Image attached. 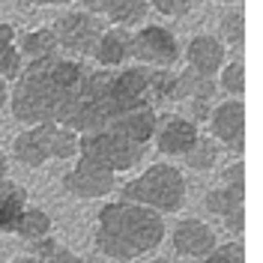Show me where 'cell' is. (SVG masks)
I'll use <instances>...</instances> for the list:
<instances>
[{
	"instance_id": "23",
	"label": "cell",
	"mask_w": 263,
	"mask_h": 263,
	"mask_svg": "<svg viewBox=\"0 0 263 263\" xmlns=\"http://www.w3.org/2000/svg\"><path fill=\"white\" fill-rule=\"evenodd\" d=\"M221 30H224V39H228L233 48H242V39H246V18L239 9H233L230 15L221 18Z\"/></svg>"
},
{
	"instance_id": "28",
	"label": "cell",
	"mask_w": 263,
	"mask_h": 263,
	"mask_svg": "<svg viewBox=\"0 0 263 263\" xmlns=\"http://www.w3.org/2000/svg\"><path fill=\"white\" fill-rule=\"evenodd\" d=\"M12 39H15V30H12L9 24H3V21H0V54H3V48H9V45H12Z\"/></svg>"
},
{
	"instance_id": "31",
	"label": "cell",
	"mask_w": 263,
	"mask_h": 263,
	"mask_svg": "<svg viewBox=\"0 0 263 263\" xmlns=\"http://www.w3.org/2000/svg\"><path fill=\"white\" fill-rule=\"evenodd\" d=\"M6 167H9V164H6V153L0 149V180H6Z\"/></svg>"
},
{
	"instance_id": "14",
	"label": "cell",
	"mask_w": 263,
	"mask_h": 263,
	"mask_svg": "<svg viewBox=\"0 0 263 263\" xmlns=\"http://www.w3.org/2000/svg\"><path fill=\"white\" fill-rule=\"evenodd\" d=\"M156 123H159V111L156 108H135V111L114 117L105 129L114 132V135H123L129 141H138V144H149L153 132H156Z\"/></svg>"
},
{
	"instance_id": "16",
	"label": "cell",
	"mask_w": 263,
	"mask_h": 263,
	"mask_svg": "<svg viewBox=\"0 0 263 263\" xmlns=\"http://www.w3.org/2000/svg\"><path fill=\"white\" fill-rule=\"evenodd\" d=\"M93 57L102 69H117L132 57V33L126 27H111V30H102Z\"/></svg>"
},
{
	"instance_id": "18",
	"label": "cell",
	"mask_w": 263,
	"mask_h": 263,
	"mask_svg": "<svg viewBox=\"0 0 263 263\" xmlns=\"http://www.w3.org/2000/svg\"><path fill=\"white\" fill-rule=\"evenodd\" d=\"M147 0H102V15H108L120 27H129L147 18Z\"/></svg>"
},
{
	"instance_id": "11",
	"label": "cell",
	"mask_w": 263,
	"mask_h": 263,
	"mask_svg": "<svg viewBox=\"0 0 263 263\" xmlns=\"http://www.w3.org/2000/svg\"><path fill=\"white\" fill-rule=\"evenodd\" d=\"M197 123L195 120H189V117H180V114H164L159 117V123H156V132H153V138H156V147L159 153L164 156H185L189 147L197 141Z\"/></svg>"
},
{
	"instance_id": "1",
	"label": "cell",
	"mask_w": 263,
	"mask_h": 263,
	"mask_svg": "<svg viewBox=\"0 0 263 263\" xmlns=\"http://www.w3.org/2000/svg\"><path fill=\"white\" fill-rule=\"evenodd\" d=\"M84 75H87V66L69 57L54 54V57L30 60L27 66H21L15 90L9 93L12 117L24 126H36V123L66 126Z\"/></svg>"
},
{
	"instance_id": "2",
	"label": "cell",
	"mask_w": 263,
	"mask_h": 263,
	"mask_svg": "<svg viewBox=\"0 0 263 263\" xmlns=\"http://www.w3.org/2000/svg\"><path fill=\"white\" fill-rule=\"evenodd\" d=\"M164 218L132 200H114L99 210L96 218V248L111 260L129 263L162 246Z\"/></svg>"
},
{
	"instance_id": "30",
	"label": "cell",
	"mask_w": 263,
	"mask_h": 263,
	"mask_svg": "<svg viewBox=\"0 0 263 263\" xmlns=\"http://www.w3.org/2000/svg\"><path fill=\"white\" fill-rule=\"evenodd\" d=\"M6 102H9V90H6V81L0 78V108H3Z\"/></svg>"
},
{
	"instance_id": "29",
	"label": "cell",
	"mask_w": 263,
	"mask_h": 263,
	"mask_svg": "<svg viewBox=\"0 0 263 263\" xmlns=\"http://www.w3.org/2000/svg\"><path fill=\"white\" fill-rule=\"evenodd\" d=\"M84 6H87L84 12H90V15H99L102 12V0H84Z\"/></svg>"
},
{
	"instance_id": "17",
	"label": "cell",
	"mask_w": 263,
	"mask_h": 263,
	"mask_svg": "<svg viewBox=\"0 0 263 263\" xmlns=\"http://www.w3.org/2000/svg\"><path fill=\"white\" fill-rule=\"evenodd\" d=\"M27 206L24 185L12 180H0V233H15V224Z\"/></svg>"
},
{
	"instance_id": "3",
	"label": "cell",
	"mask_w": 263,
	"mask_h": 263,
	"mask_svg": "<svg viewBox=\"0 0 263 263\" xmlns=\"http://www.w3.org/2000/svg\"><path fill=\"white\" fill-rule=\"evenodd\" d=\"M123 200L141 203L147 210H156L159 215L180 213L185 203V177L180 167L167 162H159L147 167L141 177L123 185Z\"/></svg>"
},
{
	"instance_id": "24",
	"label": "cell",
	"mask_w": 263,
	"mask_h": 263,
	"mask_svg": "<svg viewBox=\"0 0 263 263\" xmlns=\"http://www.w3.org/2000/svg\"><path fill=\"white\" fill-rule=\"evenodd\" d=\"M203 263H246V248L242 242H224V246H215Z\"/></svg>"
},
{
	"instance_id": "7",
	"label": "cell",
	"mask_w": 263,
	"mask_h": 263,
	"mask_svg": "<svg viewBox=\"0 0 263 263\" xmlns=\"http://www.w3.org/2000/svg\"><path fill=\"white\" fill-rule=\"evenodd\" d=\"M132 57L156 69H167L180 60V42L171 30L149 24L132 36Z\"/></svg>"
},
{
	"instance_id": "10",
	"label": "cell",
	"mask_w": 263,
	"mask_h": 263,
	"mask_svg": "<svg viewBox=\"0 0 263 263\" xmlns=\"http://www.w3.org/2000/svg\"><path fill=\"white\" fill-rule=\"evenodd\" d=\"M203 206L213 215H218L221 224H224L233 236H242V230H246V189H242V185H221V189H213L210 195L203 197Z\"/></svg>"
},
{
	"instance_id": "9",
	"label": "cell",
	"mask_w": 263,
	"mask_h": 263,
	"mask_svg": "<svg viewBox=\"0 0 263 263\" xmlns=\"http://www.w3.org/2000/svg\"><path fill=\"white\" fill-rule=\"evenodd\" d=\"M210 135L215 141L233 147L236 153L246 149V105H242V99H228L210 114Z\"/></svg>"
},
{
	"instance_id": "35",
	"label": "cell",
	"mask_w": 263,
	"mask_h": 263,
	"mask_svg": "<svg viewBox=\"0 0 263 263\" xmlns=\"http://www.w3.org/2000/svg\"><path fill=\"white\" fill-rule=\"evenodd\" d=\"M218 3H239V0H218Z\"/></svg>"
},
{
	"instance_id": "32",
	"label": "cell",
	"mask_w": 263,
	"mask_h": 263,
	"mask_svg": "<svg viewBox=\"0 0 263 263\" xmlns=\"http://www.w3.org/2000/svg\"><path fill=\"white\" fill-rule=\"evenodd\" d=\"M12 263H42V260H39L36 254H24V257H15Z\"/></svg>"
},
{
	"instance_id": "8",
	"label": "cell",
	"mask_w": 263,
	"mask_h": 263,
	"mask_svg": "<svg viewBox=\"0 0 263 263\" xmlns=\"http://www.w3.org/2000/svg\"><path fill=\"white\" fill-rule=\"evenodd\" d=\"M102 21L90 12H66L63 18H57V45H63V51L72 54H93L99 36H102Z\"/></svg>"
},
{
	"instance_id": "25",
	"label": "cell",
	"mask_w": 263,
	"mask_h": 263,
	"mask_svg": "<svg viewBox=\"0 0 263 263\" xmlns=\"http://www.w3.org/2000/svg\"><path fill=\"white\" fill-rule=\"evenodd\" d=\"M18 72H21V51H15L9 45V48H3V54H0V78L3 81H15Z\"/></svg>"
},
{
	"instance_id": "13",
	"label": "cell",
	"mask_w": 263,
	"mask_h": 263,
	"mask_svg": "<svg viewBox=\"0 0 263 263\" xmlns=\"http://www.w3.org/2000/svg\"><path fill=\"white\" fill-rule=\"evenodd\" d=\"M215 90H218L215 78L200 75L195 69H185V72H174L167 102H182L185 99V102H203V105H210L215 96Z\"/></svg>"
},
{
	"instance_id": "5",
	"label": "cell",
	"mask_w": 263,
	"mask_h": 263,
	"mask_svg": "<svg viewBox=\"0 0 263 263\" xmlns=\"http://www.w3.org/2000/svg\"><path fill=\"white\" fill-rule=\"evenodd\" d=\"M78 153L96 159L105 167H111L114 174H120V171H132V167H138V164L144 162L147 144L129 141V138L114 135V132H108V129H96V132L78 135Z\"/></svg>"
},
{
	"instance_id": "27",
	"label": "cell",
	"mask_w": 263,
	"mask_h": 263,
	"mask_svg": "<svg viewBox=\"0 0 263 263\" xmlns=\"http://www.w3.org/2000/svg\"><path fill=\"white\" fill-rule=\"evenodd\" d=\"M224 185H242L246 189V164L242 162H233L224 171Z\"/></svg>"
},
{
	"instance_id": "12",
	"label": "cell",
	"mask_w": 263,
	"mask_h": 263,
	"mask_svg": "<svg viewBox=\"0 0 263 263\" xmlns=\"http://www.w3.org/2000/svg\"><path fill=\"white\" fill-rule=\"evenodd\" d=\"M171 242H174V248L180 254L195 257V260H203L218 246L215 230L206 221H200V218H182V221H177V228L171 233Z\"/></svg>"
},
{
	"instance_id": "20",
	"label": "cell",
	"mask_w": 263,
	"mask_h": 263,
	"mask_svg": "<svg viewBox=\"0 0 263 263\" xmlns=\"http://www.w3.org/2000/svg\"><path fill=\"white\" fill-rule=\"evenodd\" d=\"M57 36L54 30L42 27V30H30L24 39H21V57L27 60H42V57H54L57 54Z\"/></svg>"
},
{
	"instance_id": "34",
	"label": "cell",
	"mask_w": 263,
	"mask_h": 263,
	"mask_svg": "<svg viewBox=\"0 0 263 263\" xmlns=\"http://www.w3.org/2000/svg\"><path fill=\"white\" fill-rule=\"evenodd\" d=\"M149 263H174V260H167V257H156V260H149Z\"/></svg>"
},
{
	"instance_id": "26",
	"label": "cell",
	"mask_w": 263,
	"mask_h": 263,
	"mask_svg": "<svg viewBox=\"0 0 263 263\" xmlns=\"http://www.w3.org/2000/svg\"><path fill=\"white\" fill-rule=\"evenodd\" d=\"M149 6L162 15H171V18H180L192 9V0H147Z\"/></svg>"
},
{
	"instance_id": "15",
	"label": "cell",
	"mask_w": 263,
	"mask_h": 263,
	"mask_svg": "<svg viewBox=\"0 0 263 263\" xmlns=\"http://www.w3.org/2000/svg\"><path fill=\"white\" fill-rule=\"evenodd\" d=\"M185 60H189V69L215 78L218 69L228 60V51H224V45L215 36H195L189 42V48H185Z\"/></svg>"
},
{
	"instance_id": "4",
	"label": "cell",
	"mask_w": 263,
	"mask_h": 263,
	"mask_svg": "<svg viewBox=\"0 0 263 263\" xmlns=\"http://www.w3.org/2000/svg\"><path fill=\"white\" fill-rule=\"evenodd\" d=\"M12 153L24 167H42L48 159H72L78 153V135L60 123H36L15 138Z\"/></svg>"
},
{
	"instance_id": "33",
	"label": "cell",
	"mask_w": 263,
	"mask_h": 263,
	"mask_svg": "<svg viewBox=\"0 0 263 263\" xmlns=\"http://www.w3.org/2000/svg\"><path fill=\"white\" fill-rule=\"evenodd\" d=\"M30 3H42V6H57V3H72V0H30Z\"/></svg>"
},
{
	"instance_id": "22",
	"label": "cell",
	"mask_w": 263,
	"mask_h": 263,
	"mask_svg": "<svg viewBox=\"0 0 263 263\" xmlns=\"http://www.w3.org/2000/svg\"><path fill=\"white\" fill-rule=\"evenodd\" d=\"M218 87L230 93V96H242L246 93V66L239 63V60H233V63H224L218 69Z\"/></svg>"
},
{
	"instance_id": "21",
	"label": "cell",
	"mask_w": 263,
	"mask_h": 263,
	"mask_svg": "<svg viewBox=\"0 0 263 263\" xmlns=\"http://www.w3.org/2000/svg\"><path fill=\"white\" fill-rule=\"evenodd\" d=\"M182 159H185L189 167H195V171H210V167H215V162H218V147H215L213 138H200V135H197V141L189 147V153H185Z\"/></svg>"
},
{
	"instance_id": "6",
	"label": "cell",
	"mask_w": 263,
	"mask_h": 263,
	"mask_svg": "<svg viewBox=\"0 0 263 263\" xmlns=\"http://www.w3.org/2000/svg\"><path fill=\"white\" fill-rule=\"evenodd\" d=\"M117 185V174L111 167H105L102 162L90 159V156H78L75 167L63 177V189L72 197L81 200H96V197L111 195Z\"/></svg>"
},
{
	"instance_id": "36",
	"label": "cell",
	"mask_w": 263,
	"mask_h": 263,
	"mask_svg": "<svg viewBox=\"0 0 263 263\" xmlns=\"http://www.w3.org/2000/svg\"><path fill=\"white\" fill-rule=\"evenodd\" d=\"M39 260H42V257H39ZM42 263H45V260H42Z\"/></svg>"
},
{
	"instance_id": "19",
	"label": "cell",
	"mask_w": 263,
	"mask_h": 263,
	"mask_svg": "<svg viewBox=\"0 0 263 263\" xmlns=\"http://www.w3.org/2000/svg\"><path fill=\"white\" fill-rule=\"evenodd\" d=\"M15 233L24 236L27 242L51 236V215L45 210H39V206H24V213H21V218L15 224Z\"/></svg>"
}]
</instances>
